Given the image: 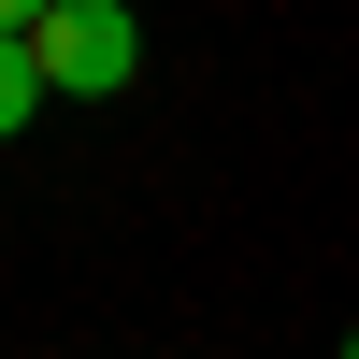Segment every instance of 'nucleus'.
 <instances>
[{
	"label": "nucleus",
	"mask_w": 359,
	"mask_h": 359,
	"mask_svg": "<svg viewBox=\"0 0 359 359\" xmlns=\"http://www.w3.org/2000/svg\"><path fill=\"white\" fill-rule=\"evenodd\" d=\"M345 359H359V331H345Z\"/></svg>",
	"instance_id": "4"
},
{
	"label": "nucleus",
	"mask_w": 359,
	"mask_h": 359,
	"mask_svg": "<svg viewBox=\"0 0 359 359\" xmlns=\"http://www.w3.org/2000/svg\"><path fill=\"white\" fill-rule=\"evenodd\" d=\"M29 57H43V86H72V101H115V86L144 72V29H130V0H43V15H29Z\"/></svg>",
	"instance_id": "1"
},
{
	"label": "nucleus",
	"mask_w": 359,
	"mask_h": 359,
	"mask_svg": "<svg viewBox=\"0 0 359 359\" xmlns=\"http://www.w3.org/2000/svg\"><path fill=\"white\" fill-rule=\"evenodd\" d=\"M29 15H43V0H0V29H29Z\"/></svg>",
	"instance_id": "3"
},
{
	"label": "nucleus",
	"mask_w": 359,
	"mask_h": 359,
	"mask_svg": "<svg viewBox=\"0 0 359 359\" xmlns=\"http://www.w3.org/2000/svg\"><path fill=\"white\" fill-rule=\"evenodd\" d=\"M29 101H43V57H29V29H0V144L29 130Z\"/></svg>",
	"instance_id": "2"
}]
</instances>
